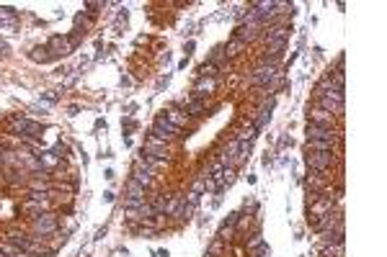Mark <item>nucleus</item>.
I'll return each instance as SVG.
<instances>
[{"instance_id":"39448f33","label":"nucleus","mask_w":387,"mask_h":257,"mask_svg":"<svg viewBox=\"0 0 387 257\" xmlns=\"http://www.w3.org/2000/svg\"><path fill=\"white\" fill-rule=\"evenodd\" d=\"M305 136H307V142H330V144H343V131H341V129H328V126H318V124H307Z\"/></svg>"},{"instance_id":"7c9ffc66","label":"nucleus","mask_w":387,"mask_h":257,"mask_svg":"<svg viewBox=\"0 0 387 257\" xmlns=\"http://www.w3.org/2000/svg\"><path fill=\"white\" fill-rule=\"evenodd\" d=\"M199 75H202V77H215V75H217V67L209 65V62H204V65L199 67Z\"/></svg>"},{"instance_id":"423d86ee","label":"nucleus","mask_w":387,"mask_h":257,"mask_svg":"<svg viewBox=\"0 0 387 257\" xmlns=\"http://www.w3.org/2000/svg\"><path fill=\"white\" fill-rule=\"evenodd\" d=\"M338 226H343V211H341V206L333 208V211H328V213H323L320 219L312 221V229H315V231H333V229H338Z\"/></svg>"},{"instance_id":"393cba45","label":"nucleus","mask_w":387,"mask_h":257,"mask_svg":"<svg viewBox=\"0 0 387 257\" xmlns=\"http://www.w3.org/2000/svg\"><path fill=\"white\" fill-rule=\"evenodd\" d=\"M6 236H8L6 242H11V244H16V247H24L26 239H29V234H26V231H19V229H11Z\"/></svg>"},{"instance_id":"f03ea898","label":"nucleus","mask_w":387,"mask_h":257,"mask_svg":"<svg viewBox=\"0 0 387 257\" xmlns=\"http://www.w3.org/2000/svg\"><path fill=\"white\" fill-rule=\"evenodd\" d=\"M279 80H282V72H279V67H271V65H258L248 75V83L251 85H261V88H276Z\"/></svg>"},{"instance_id":"e433bc0d","label":"nucleus","mask_w":387,"mask_h":257,"mask_svg":"<svg viewBox=\"0 0 387 257\" xmlns=\"http://www.w3.org/2000/svg\"><path fill=\"white\" fill-rule=\"evenodd\" d=\"M0 52H8V44H6L3 39H0Z\"/></svg>"},{"instance_id":"6ab92c4d","label":"nucleus","mask_w":387,"mask_h":257,"mask_svg":"<svg viewBox=\"0 0 387 257\" xmlns=\"http://www.w3.org/2000/svg\"><path fill=\"white\" fill-rule=\"evenodd\" d=\"M320 242L323 244H336V242H343V226L333 229V231H318Z\"/></svg>"},{"instance_id":"f3484780","label":"nucleus","mask_w":387,"mask_h":257,"mask_svg":"<svg viewBox=\"0 0 387 257\" xmlns=\"http://www.w3.org/2000/svg\"><path fill=\"white\" fill-rule=\"evenodd\" d=\"M341 144H330V142H307L305 152H338Z\"/></svg>"},{"instance_id":"4c0bfd02","label":"nucleus","mask_w":387,"mask_h":257,"mask_svg":"<svg viewBox=\"0 0 387 257\" xmlns=\"http://www.w3.org/2000/svg\"><path fill=\"white\" fill-rule=\"evenodd\" d=\"M0 257H6V254H3V252H0Z\"/></svg>"},{"instance_id":"a211bd4d","label":"nucleus","mask_w":387,"mask_h":257,"mask_svg":"<svg viewBox=\"0 0 387 257\" xmlns=\"http://www.w3.org/2000/svg\"><path fill=\"white\" fill-rule=\"evenodd\" d=\"M137 160H139V162H142L145 167L155 170V172H157V170H163V167L168 165V160H160V157H152V154H145V152H142V154H139Z\"/></svg>"},{"instance_id":"6e6552de","label":"nucleus","mask_w":387,"mask_h":257,"mask_svg":"<svg viewBox=\"0 0 387 257\" xmlns=\"http://www.w3.org/2000/svg\"><path fill=\"white\" fill-rule=\"evenodd\" d=\"M142 152H145V154H152V157H160V160H168V157H170L168 142H163V139H157V136H147L145 144H142Z\"/></svg>"},{"instance_id":"f8f14e48","label":"nucleus","mask_w":387,"mask_h":257,"mask_svg":"<svg viewBox=\"0 0 387 257\" xmlns=\"http://www.w3.org/2000/svg\"><path fill=\"white\" fill-rule=\"evenodd\" d=\"M215 90H217V80H215V77H199L197 85H194V98L204 101V98L212 95Z\"/></svg>"},{"instance_id":"b1692460","label":"nucleus","mask_w":387,"mask_h":257,"mask_svg":"<svg viewBox=\"0 0 387 257\" xmlns=\"http://www.w3.org/2000/svg\"><path fill=\"white\" fill-rule=\"evenodd\" d=\"M145 190L147 188H142L137 180L129 177V183H127V198H145Z\"/></svg>"},{"instance_id":"c85d7f7f","label":"nucleus","mask_w":387,"mask_h":257,"mask_svg":"<svg viewBox=\"0 0 387 257\" xmlns=\"http://www.w3.org/2000/svg\"><path fill=\"white\" fill-rule=\"evenodd\" d=\"M225 249V239H220V236H215L212 242H209V247H207V254H217L220 257V252Z\"/></svg>"},{"instance_id":"2f4dec72","label":"nucleus","mask_w":387,"mask_h":257,"mask_svg":"<svg viewBox=\"0 0 387 257\" xmlns=\"http://www.w3.org/2000/svg\"><path fill=\"white\" fill-rule=\"evenodd\" d=\"M165 201H168L165 195H155V198H152V203H150V206L155 208V213H163V211H165Z\"/></svg>"},{"instance_id":"72a5a7b5","label":"nucleus","mask_w":387,"mask_h":257,"mask_svg":"<svg viewBox=\"0 0 387 257\" xmlns=\"http://www.w3.org/2000/svg\"><path fill=\"white\" fill-rule=\"evenodd\" d=\"M191 193H204V177H199V180H194V185H191Z\"/></svg>"},{"instance_id":"473e14b6","label":"nucleus","mask_w":387,"mask_h":257,"mask_svg":"<svg viewBox=\"0 0 387 257\" xmlns=\"http://www.w3.org/2000/svg\"><path fill=\"white\" fill-rule=\"evenodd\" d=\"M145 203V198H127L124 201V208H139Z\"/></svg>"},{"instance_id":"bb28decb","label":"nucleus","mask_w":387,"mask_h":257,"mask_svg":"<svg viewBox=\"0 0 387 257\" xmlns=\"http://www.w3.org/2000/svg\"><path fill=\"white\" fill-rule=\"evenodd\" d=\"M253 139H256V126L251 124V126H245V129H240V131H238V139H235V142H243V144H251Z\"/></svg>"},{"instance_id":"20e7f679","label":"nucleus","mask_w":387,"mask_h":257,"mask_svg":"<svg viewBox=\"0 0 387 257\" xmlns=\"http://www.w3.org/2000/svg\"><path fill=\"white\" fill-rule=\"evenodd\" d=\"M78 44H80V31H75V34H70V36H52L49 44H47V49H49L52 57L57 60V57L73 54V52L78 49Z\"/></svg>"},{"instance_id":"2eb2a0df","label":"nucleus","mask_w":387,"mask_h":257,"mask_svg":"<svg viewBox=\"0 0 387 257\" xmlns=\"http://www.w3.org/2000/svg\"><path fill=\"white\" fill-rule=\"evenodd\" d=\"M163 116H165V118H168V121H170V124H173L175 129H181V126H186V124H188V116H186V113H183V111H181L178 106L168 108V111H165Z\"/></svg>"},{"instance_id":"f257e3e1","label":"nucleus","mask_w":387,"mask_h":257,"mask_svg":"<svg viewBox=\"0 0 387 257\" xmlns=\"http://www.w3.org/2000/svg\"><path fill=\"white\" fill-rule=\"evenodd\" d=\"M57 229H60V221H57V216L52 211H44V213L31 219V231H34L31 239H37V242H47Z\"/></svg>"},{"instance_id":"4468645a","label":"nucleus","mask_w":387,"mask_h":257,"mask_svg":"<svg viewBox=\"0 0 387 257\" xmlns=\"http://www.w3.org/2000/svg\"><path fill=\"white\" fill-rule=\"evenodd\" d=\"M282 39H289V26L287 24L266 26V42H282Z\"/></svg>"},{"instance_id":"c756f323","label":"nucleus","mask_w":387,"mask_h":257,"mask_svg":"<svg viewBox=\"0 0 387 257\" xmlns=\"http://www.w3.org/2000/svg\"><path fill=\"white\" fill-rule=\"evenodd\" d=\"M52 236H55V239L49 242V249H52V252H57V249H60V244H65V242H67V234H65V231H62V234H60V231H55Z\"/></svg>"},{"instance_id":"dca6fc26","label":"nucleus","mask_w":387,"mask_h":257,"mask_svg":"<svg viewBox=\"0 0 387 257\" xmlns=\"http://www.w3.org/2000/svg\"><path fill=\"white\" fill-rule=\"evenodd\" d=\"M13 131L16 134H37L39 131V124L29 121V118H13Z\"/></svg>"},{"instance_id":"5701e85b","label":"nucleus","mask_w":387,"mask_h":257,"mask_svg":"<svg viewBox=\"0 0 387 257\" xmlns=\"http://www.w3.org/2000/svg\"><path fill=\"white\" fill-rule=\"evenodd\" d=\"M181 203H183V195H170V198L165 201V211H163V216H175V211L181 208Z\"/></svg>"},{"instance_id":"0eeeda50","label":"nucleus","mask_w":387,"mask_h":257,"mask_svg":"<svg viewBox=\"0 0 387 257\" xmlns=\"http://www.w3.org/2000/svg\"><path fill=\"white\" fill-rule=\"evenodd\" d=\"M178 131H181V129H175L165 116H157L155 124H152V129H150V136H157V139H163V142H170V139L178 136Z\"/></svg>"},{"instance_id":"cd10ccee","label":"nucleus","mask_w":387,"mask_h":257,"mask_svg":"<svg viewBox=\"0 0 387 257\" xmlns=\"http://www.w3.org/2000/svg\"><path fill=\"white\" fill-rule=\"evenodd\" d=\"M39 157V162H44L47 167H55L57 162H60V154H55V152H42V154H37Z\"/></svg>"},{"instance_id":"ddd939ff","label":"nucleus","mask_w":387,"mask_h":257,"mask_svg":"<svg viewBox=\"0 0 387 257\" xmlns=\"http://www.w3.org/2000/svg\"><path fill=\"white\" fill-rule=\"evenodd\" d=\"M271 108H274V98H269L266 103H261V108L256 111V121H253L256 131L263 129V126H269V121H271Z\"/></svg>"},{"instance_id":"f704fd0d","label":"nucleus","mask_w":387,"mask_h":257,"mask_svg":"<svg viewBox=\"0 0 387 257\" xmlns=\"http://www.w3.org/2000/svg\"><path fill=\"white\" fill-rule=\"evenodd\" d=\"M98 8H103V3H85V11H88V13H96Z\"/></svg>"},{"instance_id":"412c9836","label":"nucleus","mask_w":387,"mask_h":257,"mask_svg":"<svg viewBox=\"0 0 387 257\" xmlns=\"http://www.w3.org/2000/svg\"><path fill=\"white\" fill-rule=\"evenodd\" d=\"M245 47H248V44H243V42H238V39H233L230 44H225V49H222V54H225V57L230 60V57H238L240 52H245Z\"/></svg>"},{"instance_id":"4be33fe9","label":"nucleus","mask_w":387,"mask_h":257,"mask_svg":"<svg viewBox=\"0 0 387 257\" xmlns=\"http://www.w3.org/2000/svg\"><path fill=\"white\" fill-rule=\"evenodd\" d=\"M29 57H31L34 62H42V65H44V62H52V60H55V57H52V52H49L47 47H34Z\"/></svg>"},{"instance_id":"a878e982","label":"nucleus","mask_w":387,"mask_h":257,"mask_svg":"<svg viewBox=\"0 0 387 257\" xmlns=\"http://www.w3.org/2000/svg\"><path fill=\"white\" fill-rule=\"evenodd\" d=\"M284 49H287V39H282V42H266V54H271V57H279Z\"/></svg>"},{"instance_id":"c9c22d12","label":"nucleus","mask_w":387,"mask_h":257,"mask_svg":"<svg viewBox=\"0 0 387 257\" xmlns=\"http://www.w3.org/2000/svg\"><path fill=\"white\" fill-rule=\"evenodd\" d=\"M103 201H106V203H111V201H114V193H111V190H106V193H103Z\"/></svg>"},{"instance_id":"7ed1b4c3","label":"nucleus","mask_w":387,"mask_h":257,"mask_svg":"<svg viewBox=\"0 0 387 257\" xmlns=\"http://www.w3.org/2000/svg\"><path fill=\"white\" fill-rule=\"evenodd\" d=\"M341 152L343 149H338V152H305V165L312 172H325L333 167V162L341 160Z\"/></svg>"},{"instance_id":"9b49d317","label":"nucleus","mask_w":387,"mask_h":257,"mask_svg":"<svg viewBox=\"0 0 387 257\" xmlns=\"http://www.w3.org/2000/svg\"><path fill=\"white\" fill-rule=\"evenodd\" d=\"M178 108H181L186 116H202V113L207 111V103L191 95V98H183V101H178Z\"/></svg>"},{"instance_id":"aec40b11","label":"nucleus","mask_w":387,"mask_h":257,"mask_svg":"<svg viewBox=\"0 0 387 257\" xmlns=\"http://www.w3.org/2000/svg\"><path fill=\"white\" fill-rule=\"evenodd\" d=\"M0 29H16V11L0 8Z\"/></svg>"},{"instance_id":"9d476101","label":"nucleus","mask_w":387,"mask_h":257,"mask_svg":"<svg viewBox=\"0 0 387 257\" xmlns=\"http://www.w3.org/2000/svg\"><path fill=\"white\" fill-rule=\"evenodd\" d=\"M307 124H318V126H328V129H336V116L333 113H328L325 108H318V106H312L310 111H307Z\"/></svg>"},{"instance_id":"1a4fd4ad","label":"nucleus","mask_w":387,"mask_h":257,"mask_svg":"<svg viewBox=\"0 0 387 257\" xmlns=\"http://www.w3.org/2000/svg\"><path fill=\"white\" fill-rule=\"evenodd\" d=\"M155 177H157V172H155V170L145 167L139 160L134 162V167H132V180H137L142 188H152V185H155Z\"/></svg>"}]
</instances>
